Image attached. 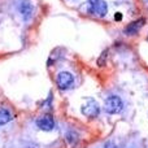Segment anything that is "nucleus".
<instances>
[{
	"mask_svg": "<svg viewBox=\"0 0 148 148\" xmlns=\"http://www.w3.org/2000/svg\"><path fill=\"white\" fill-rule=\"evenodd\" d=\"M104 148H117V147H116V144L113 143L112 140H108L107 143L104 144Z\"/></svg>",
	"mask_w": 148,
	"mask_h": 148,
	"instance_id": "9d476101",
	"label": "nucleus"
},
{
	"mask_svg": "<svg viewBox=\"0 0 148 148\" xmlns=\"http://www.w3.org/2000/svg\"><path fill=\"white\" fill-rule=\"evenodd\" d=\"M18 12L21 13L23 20L29 21L34 13L33 3H31L30 0H20V1H18Z\"/></svg>",
	"mask_w": 148,
	"mask_h": 148,
	"instance_id": "39448f33",
	"label": "nucleus"
},
{
	"mask_svg": "<svg viewBox=\"0 0 148 148\" xmlns=\"http://www.w3.org/2000/svg\"><path fill=\"white\" fill-rule=\"evenodd\" d=\"M56 83L60 90H69L74 83V77L69 72H60L56 77Z\"/></svg>",
	"mask_w": 148,
	"mask_h": 148,
	"instance_id": "20e7f679",
	"label": "nucleus"
},
{
	"mask_svg": "<svg viewBox=\"0 0 148 148\" xmlns=\"http://www.w3.org/2000/svg\"><path fill=\"white\" fill-rule=\"evenodd\" d=\"M88 10L95 16L104 17L108 12V5L104 0H88Z\"/></svg>",
	"mask_w": 148,
	"mask_h": 148,
	"instance_id": "7ed1b4c3",
	"label": "nucleus"
},
{
	"mask_svg": "<svg viewBox=\"0 0 148 148\" xmlns=\"http://www.w3.org/2000/svg\"><path fill=\"white\" fill-rule=\"evenodd\" d=\"M36 126H38L40 130L51 131V130H53V127H55V120H53V117L49 114L40 116V117L36 120Z\"/></svg>",
	"mask_w": 148,
	"mask_h": 148,
	"instance_id": "423d86ee",
	"label": "nucleus"
},
{
	"mask_svg": "<svg viewBox=\"0 0 148 148\" xmlns=\"http://www.w3.org/2000/svg\"><path fill=\"white\" fill-rule=\"evenodd\" d=\"M81 112L83 116L88 118H95L100 112V107L94 99H87V101L82 105Z\"/></svg>",
	"mask_w": 148,
	"mask_h": 148,
	"instance_id": "f03ea898",
	"label": "nucleus"
},
{
	"mask_svg": "<svg viewBox=\"0 0 148 148\" xmlns=\"http://www.w3.org/2000/svg\"><path fill=\"white\" fill-rule=\"evenodd\" d=\"M122 108H123V101L117 95H110L104 101V109L109 114H117V113H120L122 110Z\"/></svg>",
	"mask_w": 148,
	"mask_h": 148,
	"instance_id": "f257e3e1",
	"label": "nucleus"
},
{
	"mask_svg": "<svg viewBox=\"0 0 148 148\" xmlns=\"http://www.w3.org/2000/svg\"><path fill=\"white\" fill-rule=\"evenodd\" d=\"M12 118L13 117H12L9 110L5 109V108H0V126L8 123L9 121H12Z\"/></svg>",
	"mask_w": 148,
	"mask_h": 148,
	"instance_id": "6e6552de",
	"label": "nucleus"
},
{
	"mask_svg": "<svg viewBox=\"0 0 148 148\" xmlns=\"http://www.w3.org/2000/svg\"><path fill=\"white\" fill-rule=\"evenodd\" d=\"M114 18H116V20H118V21H121V20H122V14H121V13H116Z\"/></svg>",
	"mask_w": 148,
	"mask_h": 148,
	"instance_id": "9b49d317",
	"label": "nucleus"
},
{
	"mask_svg": "<svg viewBox=\"0 0 148 148\" xmlns=\"http://www.w3.org/2000/svg\"><path fill=\"white\" fill-rule=\"evenodd\" d=\"M147 40H148V36H147Z\"/></svg>",
	"mask_w": 148,
	"mask_h": 148,
	"instance_id": "f8f14e48",
	"label": "nucleus"
},
{
	"mask_svg": "<svg viewBox=\"0 0 148 148\" xmlns=\"http://www.w3.org/2000/svg\"><path fill=\"white\" fill-rule=\"evenodd\" d=\"M144 23H146V20H144V18H139V20H136V21H133V22L129 23V25L125 27L123 33H125L126 35H134V34H136L142 27H143Z\"/></svg>",
	"mask_w": 148,
	"mask_h": 148,
	"instance_id": "0eeeda50",
	"label": "nucleus"
},
{
	"mask_svg": "<svg viewBox=\"0 0 148 148\" xmlns=\"http://www.w3.org/2000/svg\"><path fill=\"white\" fill-rule=\"evenodd\" d=\"M107 57H108V51H103V53L100 55V57L97 59V65L99 66H104L107 64Z\"/></svg>",
	"mask_w": 148,
	"mask_h": 148,
	"instance_id": "1a4fd4ad",
	"label": "nucleus"
}]
</instances>
